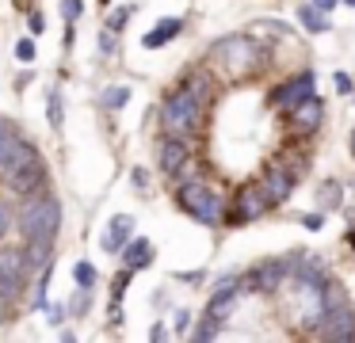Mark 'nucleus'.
<instances>
[{
    "mask_svg": "<svg viewBox=\"0 0 355 343\" xmlns=\"http://www.w3.org/2000/svg\"><path fill=\"white\" fill-rule=\"evenodd\" d=\"M100 50H103V53H115V30H111V27L103 30V38H100Z\"/></svg>",
    "mask_w": 355,
    "mask_h": 343,
    "instance_id": "31",
    "label": "nucleus"
},
{
    "mask_svg": "<svg viewBox=\"0 0 355 343\" xmlns=\"http://www.w3.org/2000/svg\"><path fill=\"white\" fill-rule=\"evenodd\" d=\"M263 195H268V206H279V202H286L291 198V191H294V175L286 172V168H271L268 175H263Z\"/></svg>",
    "mask_w": 355,
    "mask_h": 343,
    "instance_id": "12",
    "label": "nucleus"
},
{
    "mask_svg": "<svg viewBox=\"0 0 355 343\" xmlns=\"http://www.w3.org/2000/svg\"><path fill=\"white\" fill-rule=\"evenodd\" d=\"M302 225H309V229H321V225H324V210H321V213H306V218H302Z\"/></svg>",
    "mask_w": 355,
    "mask_h": 343,
    "instance_id": "33",
    "label": "nucleus"
},
{
    "mask_svg": "<svg viewBox=\"0 0 355 343\" xmlns=\"http://www.w3.org/2000/svg\"><path fill=\"white\" fill-rule=\"evenodd\" d=\"M352 152H355V130H352Z\"/></svg>",
    "mask_w": 355,
    "mask_h": 343,
    "instance_id": "41",
    "label": "nucleus"
},
{
    "mask_svg": "<svg viewBox=\"0 0 355 343\" xmlns=\"http://www.w3.org/2000/svg\"><path fill=\"white\" fill-rule=\"evenodd\" d=\"M130 267H126V271H119L115 274V286H111V301H123V294H126V286H130Z\"/></svg>",
    "mask_w": 355,
    "mask_h": 343,
    "instance_id": "24",
    "label": "nucleus"
},
{
    "mask_svg": "<svg viewBox=\"0 0 355 343\" xmlns=\"http://www.w3.org/2000/svg\"><path fill=\"white\" fill-rule=\"evenodd\" d=\"M187 328H191V317H187V313H176V332H187Z\"/></svg>",
    "mask_w": 355,
    "mask_h": 343,
    "instance_id": "36",
    "label": "nucleus"
},
{
    "mask_svg": "<svg viewBox=\"0 0 355 343\" xmlns=\"http://www.w3.org/2000/svg\"><path fill=\"white\" fill-rule=\"evenodd\" d=\"M58 229H62V202L46 191H35L27 195L24 210H19V233L27 240H50L54 244Z\"/></svg>",
    "mask_w": 355,
    "mask_h": 343,
    "instance_id": "1",
    "label": "nucleus"
},
{
    "mask_svg": "<svg viewBox=\"0 0 355 343\" xmlns=\"http://www.w3.org/2000/svg\"><path fill=\"white\" fill-rule=\"evenodd\" d=\"M321 301H324V309H336V305H344V286H340V282H329V286L321 290Z\"/></svg>",
    "mask_w": 355,
    "mask_h": 343,
    "instance_id": "23",
    "label": "nucleus"
},
{
    "mask_svg": "<svg viewBox=\"0 0 355 343\" xmlns=\"http://www.w3.org/2000/svg\"><path fill=\"white\" fill-rule=\"evenodd\" d=\"M187 157H191V152H187V141H184V137H172V134L161 141V152H157V160H161V172H168V175L184 172V168H187Z\"/></svg>",
    "mask_w": 355,
    "mask_h": 343,
    "instance_id": "10",
    "label": "nucleus"
},
{
    "mask_svg": "<svg viewBox=\"0 0 355 343\" xmlns=\"http://www.w3.org/2000/svg\"><path fill=\"white\" fill-rule=\"evenodd\" d=\"M263 206H268V195H263V187H245L237 195V206H233L230 221L237 225V221H252L263 213Z\"/></svg>",
    "mask_w": 355,
    "mask_h": 343,
    "instance_id": "11",
    "label": "nucleus"
},
{
    "mask_svg": "<svg viewBox=\"0 0 355 343\" xmlns=\"http://www.w3.org/2000/svg\"><path fill=\"white\" fill-rule=\"evenodd\" d=\"M126 99H130V88H126V84H115V88L103 91V107H107V111H119V107H126Z\"/></svg>",
    "mask_w": 355,
    "mask_h": 343,
    "instance_id": "21",
    "label": "nucleus"
},
{
    "mask_svg": "<svg viewBox=\"0 0 355 343\" xmlns=\"http://www.w3.org/2000/svg\"><path fill=\"white\" fill-rule=\"evenodd\" d=\"M73 279H77V286H92V282H96V267L92 263H77V267H73Z\"/></svg>",
    "mask_w": 355,
    "mask_h": 343,
    "instance_id": "25",
    "label": "nucleus"
},
{
    "mask_svg": "<svg viewBox=\"0 0 355 343\" xmlns=\"http://www.w3.org/2000/svg\"><path fill=\"white\" fill-rule=\"evenodd\" d=\"M218 332H222V320H214V317H207V313H202V324L199 328H195V340H214V335Z\"/></svg>",
    "mask_w": 355,
    "mask_h": 343,
    "instance_id": "22",
    "label": "nucleus"
},
{
    "mask_svg": "<svg viewBox=\"0 0 355 343\" xmlns=\"http://www.w3.org/2000/svg\"><path fill=\"white\" fill-rule=\"evenodd\" d=\"M291 274H294V263H291V259H271V263L256 267L248 279H252V290H260V294H275V290L283 286Z\"/></svg>",
    "mask_w": 355,
    "mask_h": 343,
    "instance_id": "7",
    "label": "nucleus"
},
{
    "mask_svg": "<svg viewBox=\"0 0 355 343\" xmlns=\"http://www.w3.org/2000/svg\"><path fill=\"white\" fill-rule=\"evenodd\" d=\"M302 27H306V30H313V35H317V30H324V27H329V19H324V12H321V8H302Z\"/></svg>",
    "mask_w": 355,
    "mask_h": 343,
    "instance_id": "19",
    "label": "nucleus"
},
{
    "mask_svg": "<svg viewBox=\"0 0 355 343\" xmlns=\"http://www.w3.org/2000/svg\"><path fill=\"white\" fill-rule=\"evenodd\" d=\"M317 335L321 340H352L355 335V309L352 305H336V309H324V317L317 320Z\"/></svg>",
    "mask_w": 355,
    "mask_h": 343,
    "instance_id": "6",
    "label": "nucleus"
},
{
    "mask_svg": "<svg viewBox=\"0 0 355 343\" xmlns=\"http://www.w3.org/2000/svg\"><path fill=\"white\" fill-rule=\"evenodd\" d=\"M24 263H27V271H46L50 267V240H27Z\"/></svg>",
    "mask_w": 355,
    "mask_h": 343,
    "instance_id": "17",
    "label": "nucleus"
},
{
    "mask_svg": "<svg viewBox=\"0 0 355 343\" xmlns=\"http://www.w3.org/2000/svg\"><path fill=\"white\" fill-rule=\"evenodd\" d=\"M199 111H202V99L195 96L191 88H176L168 99H164V107H161V126H164V134H172V137H187L195 126H199Z\"/></svg>",
    "mask_w": 355,
    "mask_h": 343,
    "instance_id": "2",
    "label": "nucleus"
},
{
    "mask_svg": "<svg viewBox=\"0 0 355 343\" xmlns=\"http://www.w3.org/2000/svg\"><path fill=\"white\" fill-rule=\"evenodd\" d=\"M62 320H65V309H62V305H54V309H50V324H62Z\"/></svg>",
    "mask_w": 355,
    "mask_h": 343,
    "instance_id": "37",
    "label": "nucleus"
},
{
    "mask_svg": "<svg viewBox=\"0 0 355 343\" xmlns=\"http://www.w3.org/2000/svg\"><path fill=\"white\" fill-rule=\"evenodd\" d=\"M12 225H16V213H12L8 202H0V240L12 233Z\"/></svg>",
    "mask_w": 355,
    "mask_h": 343,
    "instance_id": "26",
    "label": "nucleus"
},
{
    "mask_svg": "<svg viewBox=\"0 0 355 343\" xmlns=\"http://www.w3.org/2000/svg\"><path fill=\"white\" fill-rule=\"evenodd\" d=\"M16 58L19 61H35V38H19V42H16Z\"/></svg>",
    "mask_w": 355,
    "mask_h": 343,
    "instance_id": "28",
    "label": "nucleus"
},
{
    "mask_svg": "<svg viewBox=\"0 0 355 343\" xmlns=\"http://www.w3.org/2000/svg\"><path fill=\"white\" fill-rule=\"evenodd\" d=\"M0 274L4 279H27V263H24V252H12V248H0Z\"/></svg>",
    "mask_w": 355,
    "mask_h": 343,
    "instance_id": "16",
    "label": "nucleus"
},
{
    "mask_svg": "<svg viewBox=\"0 0 355 343\" xmlns=\"http://www.w3.org/2000/svg\"><path fill=\"white\" fill-rule=\"evenodd\" d=\"M8 317H12V297H4V294H0V324H4Z\"/></svg>",
    "mask_w": 355,
    "mask_h": 343,
    "instance_id": "34",
    "label": "nucleus"
},
{
    "mask_svg": "<svg viewBox=\"0 0 355 343\" xmlns=\"http://www.w3.org/2000/svg\"><path fill=\"white\" fill-rule=\"evenodd\" d=\"M88 290H92V286H80L77 290V297H73V305H69L73 313H88V301H92V294H88Z\"/></svg>",
    "mask_w": 355,
    "mask_h": 343,
    "instance_id": "27",
    "label": "nucleus"
},
{
    "mask_svg": "<svg viewBox=\"0 0 355 343\" xmlns=\"http://www.w3.org/2000/svg\"><path fill=\"white\" fill-rule=\"evenodd\" d=\"M12 137H16V134H12V126H8L4 118H0V152H4V149L12 145Z\"/></svg>",
    "mask_w": 355,
    "mask_h": 343,
    "instance_id": "30",
    "label": "nucleus"
},
{
    "mask_svg": "<svg viewBox=\"0 0 355 343\" xmlns=\"http://www.w3.org/2000/svg\"><path fill=\"white\" fill-rule=\"evenodd\" d=\"M313 96V73H302V76H294V80H286L283 88H275L268 96V103L271 107H286V111H294V107L302 103V99H309Z\"/></svg>",
    "mask_w": 355,
    "mask_h": 343,
    "instance_id": "8",
    "label": "nucleus"
},
{
    "mask_svg": "<svg viewBox=\"0 0 355 343\" xmlns=\"http://www.w3.org/2000/svg\"><path fill=\"white\" fill-rule=\"evenodd\" d=\"M321 118H324V103L317 96H309L291 111V130L294 134H313V130L321 126Z\"/></svg>",
    "mask_w": 355,
    "mask_h": 343,
    "instance_id": "9",
    "label": "nucleus"
},
{
    "mask_svg": "<svg viewBox=\"0 0 355 343\" xmlns=\"http://www.w3.org/2000/svg\"><path fill=\"white\" fill-rule=\"evenodd\" d=\"M130 233H134V218H130V213L111 218L107 233H103V248H107V252H123V244L130 240Z\"/></svg>",
    "mask_w": 355,
    "mask_h": 343,
    "instance_id": "13",
    "label": "nucleus"
},
{
    "mask_svg": "<svg viewBox=\"0 0 355 343\" xmlns=\"http://www.w3.org/2000/svg\"><path fill=\"white\" fill-rule=\"evenodd\" d=\"M149 259H153V244H149V240H130V244L123 248V263L130 267V271L149 267Z\"/></svg>",
    "mask_w": 355,
    "mask_h": 343,
    "instance_id": "15",
    "label": "nucleus"
},
{
    "mask_svg": "<svg viewBox=\"0 0 355 343\" xmlns=\"http://www.w3.org/2000/svg\"><path fill=\"white\" fill-rule=\"evenodd\" d=\"M42 27H46V19H42V15H31V35H42Z\"/></svg>",
    "mask_w": 355,
    "mask_h": 343,
    "instance_id": "38",
    "label": "nucleus"
},
{
    "mask_svg": "<svg viewBox=\"0 0 355 343\" xmlns=\"http://www.w3.org/2000/svg\"><path fill=\"white\" fill-rule=\"evenodd\" d=\"M46 118H50V126H54V130H62L65 111H62V91H58V88L46 96Z\"/></svg>",
    "mask_w": 355,
    "mask_h": 343,
    "instance_id": "20",
    "label": "nucleus"
},
{
    "mask_svg": "<svg viewBox=\"0 0 355 343\" xmlns=\"http://www.w3.org/2000/svg\"><path fill=\"white\" fill-rule=\"evenodd\" d=\"M317 202H321V210H336V206H340V183H336V179L321 183V191H317Z\"/></svg>",
    "mask_w": 355,
    "mask_h": 343,
    "instance_id": "18",
    "label": "nucleus"
},
{
    "mask_svg": "<svg viewBox=\"0 0 355 343\" xmlns=\"http://www.w3.org/2000/svg\"><path fill=\"white\" fill-rule=\"evenodd\" d=\"M214 53L230 73H248L256 65V58H260V46H252L248 38H225V42H218Z\"/></svg>",
    "mask_w": 355,
    "mask_h": 343,
    "instance_id": "5",
    "label": "nucleus"
},
{
    "mask_svg": "<svg viewBox=\"0 0 355 343\" xmlns=\"http://www.w3.org/2000/svg\"><path fill=\"white\" fill-rule=\"evenodd\" d=\"M62 12H65V19H77V15H80V0H65V4H62Z\"/></svg>",
    "mask_w": 355,
    "mask_h": 343,
    "instance_id": "32",
    "label": "nucleus"
},
{
    "mask_svg": "<svg viewBox=\"0 0 355 343\" xmlns=\"http://www.w3.org/2000/svg\"><path fill=\"white\" fill-rule=\"evenodd\" d=\"M180 30H184V19H161L146 38H141V46H146V50H161V46L168 42V38H176V35H180Z\"/></svg>",
    "mask_w": 355,
    "mask_h": 343,
    "instance_id": "14",
    "label": "nucleus"
},
{
    "mask_svg": "<svg viewBox=\"0 0 355 343\" xmlns=\"http://www.w3.org/2000/svg\"><path fill=\"white\" fill-rule=\"evenodd\" d=\"M332 4H336V0H313V8H321V12H329Z\"/></svg>",
    "mask_w": 355,
    "mask_h": 343,
    "instance_id": "39",
    "label": "nucleus"
},
{
    "mask_svg": "<svg viewBox=\"0 0 355 343\" xmlns=\"http://www.w3.org/2000/svg\"><path fill=\"white\" fill-rule=\"evenodd\" d=\"M126 19H130V8H119V12H111L107 27H111V30H123V27H126Z\"/></svg>",
    "mask_w": 355,
    "mask_h": 343,
    "instance_id": "29",
    "label": "nucleus"
},
{
    "mask_svg": "<svg viewBox=\"0 0 355 343\" xmlns=\"http://www.w3.org/2000/svg\"><path fill=\"white\" fill-rule=\"evenodd\" d=\"M336 91H340V96H347V91H352V80H347V73H336Z\"/></svg>",
    "mask_w": 355,
    "mask_h": 343,
    "instance_id": "35",
    "label": "nucleus"
},
{
    "mask_svg": "<svg viewBox=\"0 0 355 343\" xmlns=\"http://www.w3.org/2000/svg\"><path fill=\"white\" fill-rule=\"evenodd\" d=\"M347 4H355V0H347Z\"/></svg>",
    "mask_w": 355,
    "mask_h": 343,
    "instance_id": "42",
    "label": "nucleus"
},
{
    "mask_svg": "<svg viewBox=\"0 0 355 343\" xmlns=\"http://www.w3.org/2000/svg\"><path fill=\"white\" fill-rule=\"evenodd\" d=\"M176 198H180V210H187L195 221H202V225H214V221L222 218V198H218L207 183H199V179L180 183V195Z\"/></svg>",
    "mask_w": 355,
    "mask_h": 343,
    "instance_id": "3",
    "label": "nucleus"
},
{
    "mask_svg": "<svg viewBox=\"0 0 355 343\" xmlns=\"http://www.w3.org/2000/svg\"><path fill=\"white\" fill-rule=\"evenodd\" d=\"M347 240H352V248H355V229H352V233H347Z\"/></svg>",
    "mask_w": 355,
    "mask_h": 343,
    "instance_id": "40",
    "label": "nucleus"
},
{
    "mask_svg": "<svg viewBox=\"0 0 355 343\" xmlns=\"http://www.w3.org/2000/svg\"><path fill=\"white\" fill-rule=\"evenodd\" d=\"M0 179H4V187L16 191V195H35V191H42V183H46V164H42V157L35 152L31 160L0 168Z\"/></svg>",
    "mask_w": 355,
    "mask_h": 343,
    "instance_id": "4",
    "label": "nucleus"
},
{
    "mask_svg": "<svg viewBox=\"0 0 355 343\" xmlns=\"http://www.w3.org/2000/svg\"><path fill=\"white\" fill-rule=\"evenodd\" d=\"M103 4H107V0H103Z\"/></svg>",
    "mask_w": 355,
    "mask_h": 343,
    "instance_id": "43",
    "label": "nucleus"
}]
</instances>
